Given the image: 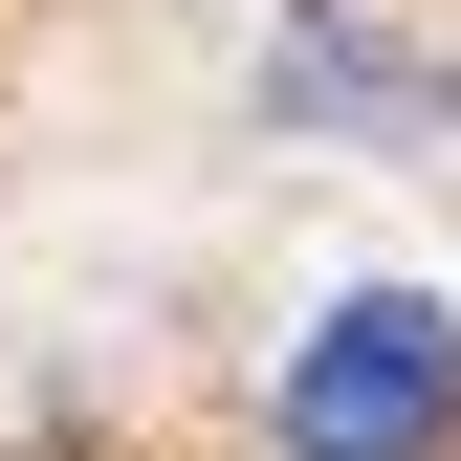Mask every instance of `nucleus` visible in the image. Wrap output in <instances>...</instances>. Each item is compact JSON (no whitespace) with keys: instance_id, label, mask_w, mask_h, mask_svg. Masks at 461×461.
<instances>
[{"instance_id":"nucleus-1","label":"nucleus","mask_w":461,"mask_h":461,"mask_svg":"<svg viewBox=\"0 0 461 461\" xmlns=\"http://www.w3.org/2000/svg\"><path fill=\"white\" fill-rule=\"evenodd\" d=\"M461 439V308L439 285H352L285 352V461H439Z\"/></svg>"}]
</instances>
